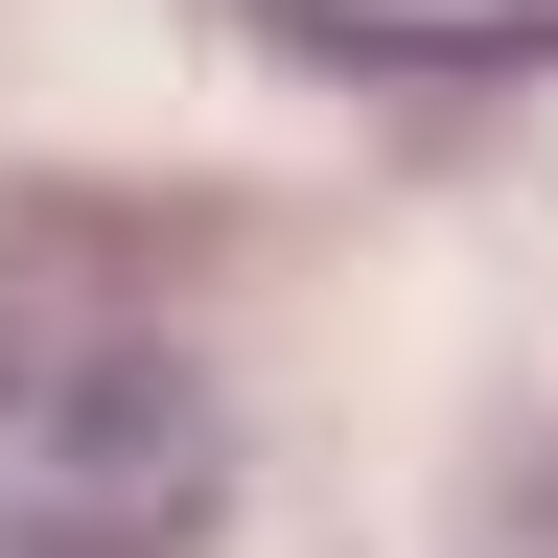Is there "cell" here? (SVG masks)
<instances>
[{
  "mask_svg": "<svg viewBox=\"0 0 558 558\" xmlns=\"http://www.w3.org/2000/svg\"><path fill=\"white\" fill-rule=\"evenodd\" d=\"M233 442H209V373L140 303H70V279H0V558H186Z\"/></svg>",
  "mask_w": 558,
  "mask_h": 558,
  "instance_id": "1",
  "label": "cell"
},
{
  "mask_svg": "<svg viewBox=\"0 0 558 558\" xmlns=\"http://www.w3.org/2000/svg\"><path fill=\"white\" fill-rule=\"evenodd\" d=\"M303 47H373V70H535L558 0H279Z\"/></svg>",
  "mask_w": 558,
  "mask_h": 558,
  "instance_id": "2",
  "label": "cell"
}]
</instances>
